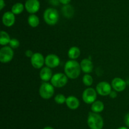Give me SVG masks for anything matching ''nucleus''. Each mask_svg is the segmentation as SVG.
<instances>
[{
  "label": "nucleus",
  "instance_id": "19",
  "mask_svg": "<svg viewBox=\"0 0 129 129\" xmlns=\"http://www.w3.org/2000/svg\"><path fill=\"white\" fill-rule=\"evenodd\" d=\"M68 57L69 59H74L75 60L76 59L78 58L81 54V50L77 46H73L69 49L68 51Z\"/></svg>",
  "mask_w": 129,
  "mask_h": 129
},
{
  "label": "nucleus",
  "instance_id": "4",
  "mask_svg": "<svg viewBox=\"0 0 129 129\" xmlns=\"http://www.w3.org/2000/svg\"><path fill=\"white\" fill-rule=\"evenodd\" d=\"M54 94V87L51 83L44 82L42 83L39 88V94L42 98L49 99L51 98Z\"/></svg>",
  "mask_w": 129,
  "mask_h": 129
},
{
  "label": "nucleus",
  "instance_id": "2",
  "mask_svg": "<svg viewBox=\"0 0 129 129\" xmlns=\"http://www.w3.org/2000/svg\"><path fill=\"white\" fill-rule=\"evenodd\" d=\"M88 126L90 129H102L104 125V121L102 116L99 113L89 112L88 116Z\"/></svg>",
  "mask_w": 129,
  "mask_h": 129
},
{
  "label": "nucleus",
  "instance_id": "33",
  "mask_svg": "<svg viewBox=\"0 0 129 129\" xmlns=\"http://www.w3.org/2000/svg\"><path fill=\"white\" fill-rule=\"evenodd\" d=\"M43 129H54V128L51 127V126H45V127H44Z\"/></svg>",
  "mask_w": 129,
  "mask_h": 129
},
{
  "label": "nucleus",
  "instance_id": "13",
  "mask_svg": "<svg viewBox=\"0 0 129 129\" xmlns=\"http://www.w3.org/2000/svg\"><path fill=\"white\" fill-rule=\"evenodd\" d=\"M2 22L3 25L8 27L13 26L15 23V15L11 11H6L3 15Z\"/></svg>",
  "mask_w": 129,
  "mask_h": 129
},
{
  "label": "nucleus",
  "instance_id": "27",
  "mask_svg": "<svg viewBox=\"0 0 129 129\" xmlns=\"http://www.w3.org/2000/svg\"><path fill=\"white\" fill-rule=\"evenodd\" d=\"M34 53H33L32 51L30 50V49H28V50H26V51H25V55H26V56L28 57V58H31V56H32L33 55H34Z\"/></svg>",
  "mask_w": 129,
  "mask_h": 129
},
{
  "label": "nucleus",
  "instance_id": "5",
  "mask_svg": "<svg viewBox=\"0 0 129 129\" xmlns=\"http://www.w3.org/2000/svg\"><path fill=\"white\" fill-rule=\"evenodd\" d=\"M68 82V77H67L65 73H57L53 75L50 83H52L54 87L57 88H60L63 87L67 84Z\"/></svg>",
  "mask_w": 129,
  "mask_h": 129
},
{
  "label": "nucleus",
  "instance_id": "1",
  "mask_svg": "<svg viewBox=\"0 0 129 129\" xmlns=\"http://www.w3.org/2000/svg\"><path fill=\"white\" fill-rule=\"evenodd\" d=\"M81 65L77 61L70 59L64 65V73L68 78L76 79L81 73Z\"/></svg>",
  "mask_w": 129,
  "mask_h": 129
},
{
  "label": "nucleus",
  "instance_id": "12",
  "mask_svg": "<svg viewBox=\"0 0 129 129\" xmlns=\"http://www.w3.org/2000/svg\"><path fill=\"white\" fill-rule=\"evenodd\" d=\"M112 87L117 92H122L127 87V83L125 81L120 77L114 78L112 81Z\"/></svg>",
  "mask_w": 129,
  "mask_h": 129
},
{
  "label": "nucleus",
  "instance_id": "23",
  "mask_svg": "<svg viewBox=\"0 0 129 129\" xmlns=\"http://www.w3.org/2000/svg\"><path fill=\"white\" fill-rule=\"evenodd\" d=\"M83 82L84 85L87 87H90L93 83V77L89 73H86L83 77Z\"/></svg>",
  "mask_w": 129,
  "mask_h": 129
},
{
  "label": "nucleus",
  "instance_id": "15",
  "mask_svg": "<svg viewBox=\"0 0 129 129\" xmlns=\"http://www.w3.org/2000/svg\"><path fill=\"white\" fill-rule=\"evenodd\" d=\"M81 70L85 73H89L93 71V62L88 58L82 59L80 63Z\"/></svg>",
  "mask_w": 129,
  "mask_h": 129
},
{
  "label": "nucleus",
  "instance_id": "9",
  "mask_svg": "<svg viewBox=\"0 0 129 129\" xmlns=\"http://www.w3.org/2000/svg\"><path fill=\"white\" fill-rule=\"evenodd\" d=\"M30 61H31V65L34 68L37 69H40L45 64V58L41 53H35L31 56Z\"/></svg>",
  "mask_w": 129,
  "mask_h": 129
},
{
  "label": "nucleus",
  "instance_id": "6",
  "mask_svg": "<svg viewBox=\"0 0 129 129\" xmlns=\"http://www.w3.org/2000/svg\"><path fill=\"white\" fill-rule=\"evenodd\" d=\"M14 56V51L10 46H5L0 49V61L3 63L11 61Z\"/></svg>",
  "mask_w": 129,
  "mask_h": 129
},
{
  "label": "nucleus",
  "instance_id": "30",
  "mask_svg": "<svg viewBox=\"0 0 129 129\" xmlns=\"http://www.w3.org/2000/svg\"><path fill=\"white\" fill-rule=\"evenodd\" d=\"M71 1V0H59V1H60V3L62 4V5H69V4L70 3Z\"/></svg>",
  "mask_w": 129,
  "mask_h": 129
},
{
  "label": "nucleus",
  "instance_id": "29",
  "mask_svg": "<svg viewBox=\"0 0 129 129\" xmlns=\"http://www.w3.org/2000/svg\"><path fill=\"white\" fill-rule=\"evenodd\" d=\"M49 3L54 5V6H57V5H59L60 1H59V0H49Z\"/></svg>",
  "mask_w": 129,
  "mask_h": 129
},
{
  "label": "nucleus",
  "instance_id": "32",
  "mask_svg": "<svg viewBox=\"0 0 129 129\" xmlns=\"http://www.w3.org/2000/svg\"><path fill=\"white\" fill-rule=\"evenodd\" d=\"M117 129H128V128L126 127V126H120V127L118 128Z\"/></svg>",
  "mask_w": 129,
  "mask_h": 129
},
{
  "label": "nucleus",
  "instance_id": "31",
  "mask_svg": "<svg viewBox=\"0 0 129 129\" xmlns=\"http://www.w3.org/2000/svg\"><path fill=\"white\" fill-rule=\"evenodd\" d=\"M5 6V3L4 0H0V10H2Z\"/></svg>",
  "mask_w": 129,
  "mask_h": 129
},
{
  "label": "nucleus",
  "instance_id": "25",
  "mask_svg": "<svg viewBox=\"0 0 129 129\" xmlns=\"http://www.w3.org/2000/svg\"><path fill=\"white\" fill-rule=\"evenodd\" d=\"M9 45H10V46L12 49H16V48H18L20 46V42H19V40L18 39L13 38L10 40V43H9Z\"/></svg>",
  "mask_w": 129,
  "mask_h": 129
},
{
  "label": "nucleus",
  "instance_id": "21",
  "mask_svg": "<svg viewBox=\"0 0 129 129\" xmlns=\"http://www.w3.org/2000/svg\"><path fill=\"white\" fill-rule=\"evenodd\" d=\"M11 39L10 35L6 32L3 31V30L1 31V33H0V44L1 46H5L7 44H9Z\"/></svg>",
  "mask_w": 129,
  "mask_h": 129
},
{
  "label": "nucleus",
  "instance_id": "24",
  "mask_svg": "<svg viewBox=\"0 0 129 129\" xmlns=\"http://www.w3.org/2000/svg\"><path fill=\"white\" fill-rule=\"evenodd\" d=\"M66 98L67 97H66L64 94H57L55 97H54V101L56 103L59 104H62L66 101Z\"/></svg>",
  "mask_w": 129,
  "mask_h": 129
},
{
  "label": "nucleus",
  "instance_id": "20",
  "mask_svg": "<svg viewBox=\"0 0 129 129\" xmlns=\"http://www.w3.org/2000/svg\"><path fill=\"white\" fill-rule=\"evenodd\" d=\"M28 23L31 27H37L40 24L39 18L35 14H30L28 18Z\"/></svg>",
  "mask_w": 129,
  "mask_h": 129
},
{
  "label": "nucleus",
  "instance_id": "17",
  "mask_svg": "<svg viewBox=\"0 0 129 129\" xmlns=\"http://www.w3.org/2000/svg\"><path fill=\"white\" fill-rule=\"evenodd\" d=\"M105 106L103 102L101 101H98V100H96L93 103L91 104V111L96 113H100L102 112Z\"/></svg>",
  "mask_w": 129,
  "mask_h": 129
},
{
  "label": "nucleus",
  "instance_id": "7",
  "mask_svg": "<svg viewBox=\"0 0 129 129\" xmlns=\"http://www.w3.org/2000/svg\"><path fill=\"white\" fill-rule=\"evenodd\" d=\"M97 92L96 89L92 87H88L83 92L82 98L83 101L85 103L91 104L93 103L96 100L97 98Z\"/></svg>",
  "mask_w": 129,
  "mask_h": 129
},
{
  "label": "nucleus",
  "instance_id": "22",
  "mask_svg": "<svg viewBox=\"0 0 129 129\" xmlns=\"http://www.w3.org/2000/svg\"><path fill=\"white\" fill-rule=\"evenodd\" d=\"M25 6L21 3H16L13 5L11 8V12L15 15H19L23 11Z\"/></svg>",
  "mask_w": 129,
  "mask_h": 129
},
{
  "label": "nucleus",
  "instance_id": "14",
  "mask_svg": "<svg viewBox=\"0 0 129 129\" xmlns=\"http://www.w3.org/2000/svg\"><path fill=\"white\" fill-rule=\"evenodd\" d=\"M67 106L71 110H76L79 108L80 105L79 99L76 97L74 96H69L66 98V101Z\"/></svg>",
  "mask_w": 129,
  "mask_h": 129
},
{
  "label": "nucleus",
  "instance_id": "10",
  "mask_svg": "<svg viewBox=\"0 0 129 129\" xmlns=\"http://www.w3.org/2000/svg\"><path fill=\"white\" fill-rule=\"evenodd\" d=\"M40 4L39 0H26L25 8L27 12L30 14H35L39 10Z\"/></svg>",
  "mask_w": 129,
  "mask_h": 129
},
{
  "label": "nucleus",
  "instance_id": "3",
  "mask_svg": "<svg viewBox=\"0 0 129 129\" xmlns=\"http://www.w3.org/2000/svg\"><path fill=\"white\" fill-rule=\"evenodd\" d=\"M44 20L47 25H54L57 23L59 14L57 10L54 8H48L44 13Z\"/></svg>",
  "mask_w": 129,
  "mask_h": 129
},
{
  "label": "nucleus",
  "instance_id": "11",
  "mask_svg": "<svg viewBox=\"0 0 129 129\" xmlns=\"http://www.w3.org/2000/svg\"><path fill=\"white\" fill-rule=\"evenodd\" d=\"M60 58L59 56L54 54H48L45 58V65L50 68L57 67L60 64Z\"/></svg>",
  "mask_w": 129,
  "mask_h": 129
},
{
  "label": "nucleus",
  "instance_id": "26",
  "mask_svg": "<svg viewBox=\"0 0 129 129\" xmlns=\"http://www.w3.org/2000/svg\"><path fill=\"white\" fill-rule=\"evenodd\" d=\"M124 122H125V124L126 125V126L129 128V113H128L127 114H126L125 116Z\"/></svg>",
  "mask_w": 129,
  "mask_h": 129
},
{
  "label": "nucleus",
  "instance_id": "18",
  "mask_svg": "<svg viewBox=\"0 0 129 129\" xmlns=\"http://www.w3.org/2000/svg\"><path fill=\"white\" fill-rule=\"evenodd\" d=\"M62 13L65 17L70 18L74 15V9L73 6L70 5H64V6L62 8Z\"/></svg>",
  "mask_w": 129,
  "mask_h": 129
},
{
  "label": "nucleus",
  "instance_id": "16",
  "mask_svg": "<svg viewBox=\"0 0 129 129\" xmlns=\"http://www.w3.org/2000/svg\"><path fill=\"white\" fill-rule=\"evenodd\" d=\"M52 76V72L51 68L49 67H45L40 70V77L44 82H48L50 80Z\"/></svg>",
  "mask_w": 129,
  "mask_h": 129
},
{
  "label": "nucleus",
  "instance_id": "28",
  "mask_svg": "<svg viewBox=\"0 0 129 129\" xmlns=\"http://www.w3.org/2000/svg\"><path fill=\"white\" fill-rule=\"evenodd\" d=\"M109 96L111 97V98H112V99H114V98H115V97H117V91H115V90H113V91H111L110 93Z\"/></svg>",
  "mask_w": 129,
  "mask_h": 129
},
{
  "label": "nucleus",
  "instance_id": "8",
  "mask_svg": "<svg viewBox=\"0 0 129 129\" xmlns=\"http://www.w3.org/2000/svg\"><path fill=\"white\" fill-rule=\"evenodd\" d=\"M112 85L110 84L108 82L103 81L100 82L97 84L96 87V91L97 93L102 96H109L110 93L111 92L112 90Z\"/></svg>",
  "mask_w": 129,
  "mask_h": 129
}]
</instances>
